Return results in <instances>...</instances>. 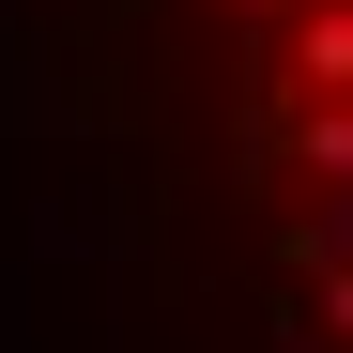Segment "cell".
Here are the masks:
<instances>
[{
  "instance_id": "6da1fadb",
  "label": "cell",
  "mask_w": 353,
  "mask_h": 353,
  "mask_svg": "<svg viewBox=\"0 0 353 353\" xmlns=\"http://www.w3.org/2000/svg\"><path fill=\"white\" fill-rule=\"evenodd\" d=\"M292 77H323V92H353V0H323V16L292 31Z\"/></svg>"
},
{
  "instance_id": "7a4b0ae2",
  "label": "cell",
  "mask_w": 353,
  "mask_h": 353,
  "mask_svg": "<svg viewBox=\"0 0 353 353\" xmlns=\"http://www.w3.org/2000/svg\"><path fill=\"white\" fill-rule=\"evenodd\" d=\"M307 169H323V185H353V108H338V92L307 108Z\"/></svg>"
},
{
  "instance_id": "3957f363",
  "label": "cell",
  "mask_w": 353,
  "mask_h": 353,
  "mask_svg": "<svg viewBox=\"0 0 353 353\" xmlns=\"http://www.w3.org/2000/svg\"><path fill=\"white\" fill-rule=\"evenodd\" d=\"M323 323H338V338H353V276H338V292H323Z\"/></svg>"
},
{
  "instance_id": "277c9868",
  "label": "cell",
  "mask_w": 353,
  "mask_h": 353,
  "mask_svg": "<svg viewBox=\"0 0 353 353\" xmlns=\"http://www.w3.org/2000/svg\"><path fill=\"white\" fill-rule=\"evenodd\" d=\"M246 16H276V0H246Z\"/></svg>"
}]
</instances>
